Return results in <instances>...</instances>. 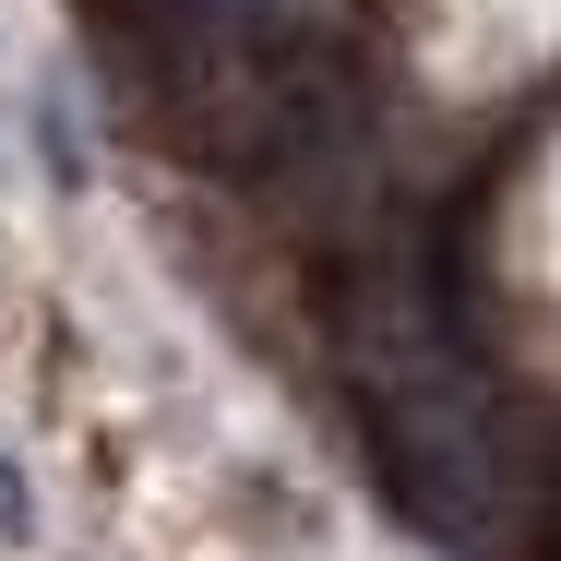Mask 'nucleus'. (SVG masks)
I'll use <instances>...</instances> for the list:
<instances>
[{
	"label": "nucleus",
	"instance_id": "f257e3e1",
	"mask_svg": "<svg viewBox=\"0 0 561 561\" xmlns=\"http://www.w3.org/2000/svg\"><path fill=\"white\" fill-rule=\"evenodd\" d=\"M0 526H24V490H12V478H0Z\"/></svg>",
	"mask_w": 561,
	"mask_h": 561
}]
</instances>
